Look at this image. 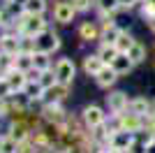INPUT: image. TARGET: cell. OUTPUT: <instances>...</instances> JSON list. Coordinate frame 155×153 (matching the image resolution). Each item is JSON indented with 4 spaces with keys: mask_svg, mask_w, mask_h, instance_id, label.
I'll return each mask as SVG.
<instances>
[{
    "mask_svg": "<svg viewBox=\"0 0 155 153\" xmlns=\"http://www.w3.org/2000/svg\"><path fill=\"white\" fill-rule=\"evenodd\" d=\"M16 25H19V35H32L37 37L39 32L46 30V21H44V14H21L16 19Z\"/></svg>",
    "mask_w": 155,
    "mask_h": 153,
    "instance_id": "obj_1",
    "label": "cell"
},
{
    "mask_svg": "<svg viewBox=\"0 0 155 153\" xmlns=\"http://www.w3.org/2000/svg\"><path fill=\"white\" fill-rule=\"evenodd\" d=\"M114 121H116V127L114 130H127V132H139V130H143L146 127V116L141 114H134V111H123V114L114 116Z\"/></svg>",
    "mask_w": 155,
    "mask_h": 153,
    "instance_id": "obj_2",
    "label": "cell"
},
{
    "mask_svg": "<svg viewBox=\"0 0 155 153\" xmlns=\"http://www.w3.org/2000/svg\"><path fill=\"white\" fill-rule=\"evenodd\" d=\"M81 121H84V125L88 127V130H93V127L107 123V116H104V111L97 107V104H88V107H84V111H81Z\"/></svg>",
    "mask_w": 155,
    "mask_h": 153,
    "instance_id": "obj_3",
    "label": "cell"
},
{
    "mask_svg": "<svg viewBox=\"0 0 155 153\" xmlns=\"http://www.w3.org/2000/svg\"><path fill=\"white\" fill-rule=\"evenodd\" d=\"M60 104H63V102H44V109H42V118L49 121V123H53V127L67 121L65 109L60 107Z\"/></svg>",
    "mask_w": 155,
    "mask_h": 153,
    "instance_id": "obj_4",
    "label": "cell"
},
{
    "mask_svg": "<svg viewBox=\"0 0 155 153\" xmlns=\"http://www.w3.org/2000/svg\"><path fill=\"white\" fill-rule=\"evenodd\" d=\"M107 107H109L111 116H118V114H123V111H127L130 100H127V95H125L123 90H114V93L107 95Z\"/></svg>",
    "mask_w": 155,
    "mask_h": 153,
    "instance_id": "obj_5",
    "label": "cell"
},
{
    "mask_svg": "<svg viewBox=\"0 0 155 153\" xmlns=\"http://www.w3.org/2000/svg\"><path fill=\"white\" fill-rule=\"evenodd\" d=\"M35 39H37V49H39V51L53 53V51H58V49H60V37H58L53 30H49V28H46L44 32H39Z\"/></svg>",
    "mask_w": 155,
    "mask_h": 153,
    "instance_id": "obj_6",
    "label": "cell"
},
{
    "mask_svg": "<svg viewBox=\"0 0 155 153\" xmlns=\"http://www.w3.org/2000/svg\"><path fill=\"white\" fill-rule=\"evenodd\" d=\"M74 14H77V9H74V5H72V0H58L56 5H53V19L58 21V23H70L72 19H74Z\"/></svg>",
    "mask_w": 155,
    "mask_h": 153,
    "instance_id": "obj_7",
    "label": "cell"
},
{
    "mask_svg": "<svg viewBox=\"0 0 155 153\" xmlns=\"http://www.w3.org/2000/svg\"><path fill=\"white\" fill-rule=\"evenodd\" d=\"M53 70H56V74H58V81L60 83H70V86H72L74 74H77V67H74V63H72L70 58H60Z\"/></svg>",
    "mask_w": 155,
    "mask_h": 153,
    "instance_id": "obj_8",
    "label": "cell"
},
{
    "mask_svg": "<svg viewBox=\"0 0 155 153\" xmlns=\"http://www.w3.org/2000/svg\"><path fill=\"white\" fill-rule=\"evenodd\" d=\"M0 51H5L9 56H19L21 53V35H16V32H2L0 35Z\"/></svg>",
    "mask_w": 155,
    "mask_h": 153,
    "instance_id": "obj_9",
    "label": "cell"
},
{
    "mask_svg": "<svg viewBox=\"0 0 155 153\" xmlns=\"http://www.w3.org/2000/svg\"><path fill=\"white\" fill-rule=\"evenodd\" d=\"M132 144H134V132H127V130H114V132H111V144H109V148H120V151H127Z\"/></svg>",
    "mask_w": 155,
    "mask_h": 153,
    "instance_id": "obj_10",
    "label": "cell"
},
{
    "mask_svg": "<svg viewBox=\"0 0 155 153\" xmlns=\"http://www.w3.org/2000/svg\"><path fill=\"white\" fill-rule=\"evenodd\" d=\"M118 76H120V74L114 70V65H104L102 70L95 74V81H97V86H100V88H111V86L116 83Z\"/></svg>",
    "mask_w": 155,
    "mask_h": 153,
    "instance_id": "obj_11",
    "label": "cell"
},
{
    "mask_svg": "<svg viewBox=\"0 0 155 153\" xmlns=\"http://www.w3.org/2000/svg\"><path fill=\"white\" fill-rule=\"evenodd\" d=\"M70 95V83H56L51 88L44 90V102H63L65 97Z\"/></svg>",
    "mask_w": 155,
    "mask_h": 153,
    "instance_id": "obj_12",
    "label": "cell"
},
{
    "mask_svg": "<svg viewBox=\"0 0 155 153\" xmlns=\"http://www.w3.org/2000/svg\"><path fill=\"white\" fill-rule=\"evenodd\" d=\"M5 79L9 81V86H12L14 93H23V88H26V83H28V74L26 72H21V70H9L5 74Z\"/></svg>",
    "mask_w": 155,
    "mask_h": 153,
    "instance_id": "obj_13",
    "label": "cell"
},
{
    "mask_svg": "<svg viewBox=\"0 0 155 153\" xmlns=\"http://www.w3.org/2000/svg\"><path fill=\"white\" fill-rule=\"evenodd\" d=\"M23 95H26L30 102H39V100H44V86H42L37 79H28L26 88H23Z\"/></svg>",
    "mask_w": 155,
    "mask_h": 153,
    "instance_id": "obj_14",
    "label": "cell"
},
{
    "mask_svg": "<svg viewBox=\"0 0 155 153\" xmlns=\"http://www.w3.org/2000/svg\"><path fill=\"white\" fill-rule=\"evenodd\" d=\"M104 65H107V63L100 58V53H93V56H86V58H84V72H86L88 76H95L97 72L104 67Z\"/></svg>",
    "mask_w": 155,
    "mask_h": 153,
    "instance_id": "obj_15",
    "label": "cell"
},
{
    "mask_svg": "<svg viewBox=\"0 0 155 153\" xmlns=\"http://www.w3.org/2000/svg\"><path fill=\"white\" fill-rule=\"evenodd\" d=\"M111 65H114V70H116L118 74H127V72H132V67H134V60H132L127 53H118Z\"/></svg>",
    "mask_w": 155,
    "mask_h": 153,
    "instance_id": "obj_16",
    "label": "cell"
},
{
    "mask_svg": "<svg viewBox=\"0 0 155 153\" xmlns=\"http://www.w3.org/2000/svg\"><path fill=\"white\" fill-rule=\"evenodd\" d=\"M130 111H134V114H141V116H148L153 111V104H150L146 97H134V100H130Z\"/></svg>",
    "mask_w": 155,
    "mask_h": 153,
    "instance_id": "obj_17",
    "label": "cell"
},
{
    "mask_svg": "<svg viewBox=\"0 0 155 153\" xmlns=\"http://www.w3.org/2000/svg\"><path fill=\"white\" fill-rule=\"evenodd\" d=\"M79 37L86 39V42H93V39H100V30H97L95 23L86 21V23H81V28H79Z\"/></svg>",
    "mask_w": 155,
    "mask_h": 153,
    "instance_id": "obj_18",
    "label": "cell"
},
{
    "mask_svg": "<svg viewBox=\"0 0 155 153\" xmlns=\"http://www.w3.org/2000/svg\"><path fill=\"white\" fill-rule=\"evenodd\" d=\"M14 67L28 74V72L35 67V63H32V53H23V51H21L19 56H14Z\"/></svg>",
    "mask_w": 155,
    "mask_h": 153,
    "instance_id": "obj_19",
    "label": "cell"
},
{
    "mask_svg": "<svg viewBox=\"0 0 155 153\" xmlns=\"http://www.w3.org/2000/svg\"><path fill=\"white\" fill-rule=\"evenodd\" d=\"M118 35H120V28H116V23L109 25V28H102L100 30V44H116Z\"/></svg>",
    "mask_w": 155,
    "mask_h": 153,
    "instance_id": "obj_20",
    "label": "cell"
},
{
    "mask_svg": "<svg viewBox=\"0 0 155 153\" xmlns=\"http://www.w3.org/2000/svg\"><path fill=\"white\" fill-rule=\"evenodd\" d=\"M7 134H12L16 141H26V139H30L32 132H30V127H28L26 123H14V125L9 127V132H7Z\"/></svg>",
    "mask_w": 155,
    "mask_h": 153,
    "instance_id": "obj_21",
    "label": "cell"
},
{
    "mask_svg": "<svg viewBox=\"0 0 155 153\" xmlns=\"http://www.w3.org/2000/svg\"><path fill=\"white\" fill-rule=\"evenodd\" d=\"M32 63H35V67H37L39 72H44L51 67V53H46V51H35L32 53Z\"/></svg>",
    "mask_w": 155,
    "mask_h": 153,
    "instance_id": "obj_22",
    "label": "cell"
},
{
    "mask_svg": "<svg viewBox=\"0 0 155 153\" xmlns=\"http://www.w3.org/2000/svg\"><path fill=\"white\" fill-rule=\"evenodd\" d=\"M21 9L26 14H44L46 12V0H26Z\"/></svg>",
    "mask_w": 155,
    "mask_h": 153,
    "instance_id": "obj_23",
    "label": "cell"
},
{
    "mask_svg": "<svg viewBox=\"0 0 155 153\" xmlns=\"http://www.w3.org/2000/svg\"><path fill=\"white\" fill-rule=\"evenodd\" d=\"M97 53H100V58H102L107 65H111V63H114V58H116L120 51L116 49V44H100V51H97Z\"/></svg>",
    "mask_w": 155,
    "mask_h": 153,
    "instance_id": "obj_24",
    "label": "cell"
},
{
    "mask_svg": "<svg viewBox=\"0 0 155 153\" xmlns=\"http://www.w3.org/2000/svg\"><path fill=\"white\" fill-rule=\"evenodd\" d=\"M137 39L130 35V32H125V30H120V35H118V39H116V49L120 51V53H127L130 49H132V44H134Z\"/></svg>",
    "mask_w": 155,
    "mask_h": 153,
    "instance_id": "obj_25",
    "label": "cell"
},
{
    "mask_svg": "<svg viewBox=\"0 0 155 153\" xmlns=\"http://www.w3.org/2000/svg\"><path fill=\"white\" fill-rule=\"evenodd\" d=\"M42 86H44V90L46 88H51V86H56L58 83V74H56V70L53 67H49V70H44L42 74H39V79H37Z\"/></svg>",
    "mask_w": 155,
    "mask_h": 153,
    "instance_id": "obj_26",
    "label": "cell"
},
{
    "mask_svg": "<svg viewBox=\"0 0 155 153\" xmlns=\"http://www.w3.org/2000/svg\"><path fill=\"white\" fill-rule=\"evenodd\" d=\"M127 56L134 60V65L143 63V60H146V46H143L141 42H134V44H132V49L127 51Z\"/></svg>",
    "mask_w": 155,
    "mask_h": 153,
    "instance_id": "obj_27",
    "label": "cell"
},
{
    "mask_svg": "<svg viewBox=\"0 0 155 153\" xmlns=\"http://www.w3.org/2000/svg\"><path fill=\"white\" fill-rule=\"evenodd\" d=\"M16 148H19V141L14 139L12 134L0 137V153H16Z\"/></svg>",
    "mask_w": 155,
    "mask_h": 153,
    "instance_id": "obj_28",
    "label": "cell"
},
{
    "mask_svg": "<svg viewBox=\"0 0 155 153\" xmlns=\"http://www.w3.org/2000/svg\"><path fill=\"white\" fill-rule=\"evenodd\" d=\"M95 5H97V9H100V14H116V9H120V7H118V0H97Z\"/></svg>",
    "mask_w": 155,
    "mask_h": 153,
    "instance_id": "obj_29",
    "label": "cell"
},
{
    "mask_svg": "<svg viewBox=\"0 0 155 153\" xmlns=\"http://www.w3.org/2000/svg\"><path fill=\"white\" fill-rule=\"evenodd\" d=\"M0 70H2V74H7L9 70H14V56L0 51Z\"/></svg>",
    "mask_w": 155,
    "mask_h": 153,
    "instance_id": "obj_30",
    "label": "cell"
},
{
    "mask_svg": "<svg viewBox=\"0 0 155 153\" xmlns=\"http://www.w3.org/2000/svg\"><path fill=\"white\" fill-rule=\"evenodd\" d=\"M12 86H9V81H7L5 76H2V79H0V97H2V100H7V97H12Z\"/></svg>",
    "mask_w": 155,
    "mask_h": 153,
    "instance_id": "obj_31",
    "label": "cell"
},
{
    "mask_svg": "<svg viewBox=\"0 0 155 153\" xmlns=\"http://www.w3.org/2000/svg\"><path fill=\"white\" fill-rule=\"evenodd\" d=\"M141 16H143L146 21L153 19V16H155V5H150V2H146V0H143V2H141Z\"/></svg>",
    "mask_w": 155,
    "mask_h": 153,
    "instance_id": "obj_32",
    "label": "cell"
},
{
    "mask_svg": "<svg viewBox=\"0 0 155 153\" xmlns=\"http://www.w3.org/2000/svg\"><path fill=\"white\" fill-rule=\"evenodd\" d=\"M72 5H74L77 12H88L91 5H93V0H72Z\"/></svg>",
    "mask_w": 155,
    "mask_h": 153,
    "instance_id": "obj_33",
    "label": "cell"
},
{
    "mask_svg": "<svg viewBox=\"0 0 155 153\" xmlns=\"http://www.w3.org/2000/svg\"><path fill=\"white\" fill-rule=\"evenodd\" d=\"M137 2H139V0H118V7H120V9H132Z\"/></svg>",
    "mask_w": 155,
    "mask_h": 153,
    "instance_id": "obj_34",
    "label": "cell"
},
{
    "mask_svg": "<svg viewBox=\"0 0 155 153\" xmlns=\"http://www.w3.org/2000/svg\"><path fill=\"white\" fill-rule=\"evenodd\" d=\"M148 28H150V32L155 35V16H153V19H148Z\"/></svg>",
    "mask_w": 155,
    "mask_h": 153,
    "instance_id": "obj_35",
    "label": "cell"
},
{
    "mask_svg": "<svg viewBox=\"0 0 155 153\" xmlns=\"http://www.w3.org/2000/svg\"><path fill=\"white\" fill-rule=\"evenodd\" d=\"M109 153H125V151H120V148H109Z\"/></svg>",
    "mask_w": 155,
    "mask_h": 153,
    "instance_id": "obj_36",
    "label": "cell"
},
{
    "mask_svg": "<svg viewBox=\"0 0 155 153\" xmlns=\"http://www.w3.org/2000/svg\"><path fill=\"white\" fill-rule=\"evenodd\" d=\"M146 2H150V5H155V0H146Z\"/></svg>",
    "mask_w": 155,
    "mask_h": 153,
    "instance_id": "obj_37",
    "label": "cell"
},
{
    "mask_svg": "<svg viewBox=\"0 0 155 153\" xmlns=\"http://www.w3.org/2000/svg\"><path fill=\"white\" fill-rule=\"evenodd\" d=\"M2 76H5V74H2V70H0V79H2Z\"/></svg>",
    "mask_w": 155,
    "mask_h": 153,
    "instance_id": "obj_38",
    "label": "cell"
},
{
    "mask_svg": "<svg viewBox=\"0 0 155 153\" xmlns=\"http://www.w3.org/2000/svg\"><path fill=\"white\" fill-rule=\"evenodd\" d=\"M153 111H155V102H153Z\"/></svg>",
    "mask_w": 155,
    "mask_h": 153,
    "instance_id": "obj_39",
    "label": "cell"
}]
</instances>
